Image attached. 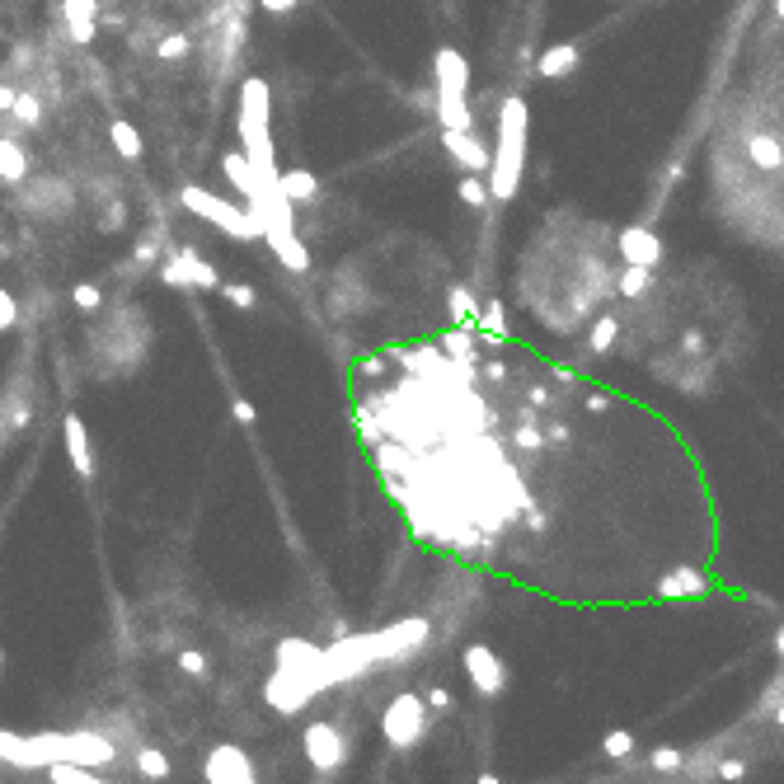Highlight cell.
I'll return each instance as SVG.
<instances>
[{"label":"cell","instance_id":"obj_1","mask_svg":"<svg viewBox=\"0 0 784 784\" xmlns=\"http://www.w3.org/2000/svg\"><path fill=\"white\" fill-rule=\"evenodd\" d=\"M526 127H531V108H526L522 94H508L498 104V141L489 151V202H512L517 188H522L526 174Z\"/></svg>","mask_w":784,"mask_h":784},{"label":"cell","instance_id":"obj_2","mask_svg":"<svg viewBox=\"0 0 784 784\" xmlns=\"http://www.w3.org/2000/svg\"><path fill=\"white\" fill-rule=\"evenodd\" d=\"M268 118H273V94L263 80H245L240 85V104H235V132H240V151L249 155V165L259 170L268 188H277V151L268 137Z\"/></svg>","mask_w":784,"mask_h":784},{"label":"cell","instance_id":"obj_3","mask_svg":"<svg viewBox=\"0 0 784 784\" xmlns=\"http://www.w3.org/2000/svg\"><path fill=\"white\" fill-rule=\"evenodd\" d=\"M179 202H184V212L202 216V221H212L216 231H226L231 240H240V245H254V240H263L259 216L249 212V207H235V202L216 198V193H207V188H198V184H188L184 193H179Z\"/></svg>","mask_w":784,"mask_h":784},{"label":"cell","instance_id":"obj_4","mask_svg":"<svg viewBox=\"0 0 784 784\" xmlns=\"http://www.w3.org/2000/svg\"><path fill=\"white\" fill-rule=\"evenodd\" d=\"M428 705H423V695L418 691H400L390 705L381 709V738L395 747V752H409V747H418V742L428 738Z\"/></svg>","mask_w":784,"mask_h":784},{"label":"cell","instance_id":"obj_5","mask_svg":"<svg viewBox=\"0 0 784 784\" xmlns=\"http://www.w3.org/2000/svg\"><path fill=\"white\" fill-rule=\"evenodd\" d=\"M371 639H376V667H385V662L400 667V662H414L423 653V644L432 639V620L428 615H404L390 630H371Z\"/></svg>","mask_w":784,"mask_h":784},{"label":"cell","instance_id":"obj_6","mask_svg":"<svg viewBox=\"0 0 784 784\" xmlns=\"http://www.w3.org/2000/svg\"><path fill=\"white\" fill-rule=\"evenodd\" d=\"M320 662H324V681H329V686L367 677L371 667H376V639H371V634H348L339 644L320 648Z\"/></svg>","mask_w":784,"mask_h":784},{"label":"cell","instance_id":"obj_7","mask_svg":"<svg viewBox=\"0 0 784 784\" xmlns=\"http://www.w3.org/2000/svg\"><path fill=\"white\" fill-rule=\"evenodd\" d=\"M301 752L320 775H339L348 766V756H353V742H348L339 723H306L301 728Z\"/></svg>","mask_w":784,"mask_h":784},{"label":"cell","instance_id":"obj_8","mask_svg":"<svg viewBox=\"0 0 784 784\" xmlns=\"http://www.w3.org/2000/svg\"><path fill=\"white\" fill-rule=\"evenodd\" d=\"M461 672H465V681H470V691H479L484 700L508 691V667H503V658H498L489 644H465Z\"/></svg>","mask_w":784,"mask_h":784},{"label":"cell","instance_id":"obj_9","mask_svg":"<svg viewBox=\"0 0 784 784\" xmlns=\"http://www.w3.org/2000/svg\"><path fill=\"white\" fill-rule=\"evenodd\" d=\"M62 761H76V766H113L118 761V742L108 738L104 728H94V723H85V728H66L62 733Z\"/></svg>","mask_w":784,"mask_h":784},{"label":"cell","instance_id":"obj_10","mask_svg":"<svg viewBox=\"0 0 784 784\" xmlns=\"http://www.w3.org/2000/svg\"><path fill=\"white\" fill-rule=\"evenodd\" d=\"M155 277H160L165 287H202V292H216V287H221L216 268L202 259L198 249H170V259L155 268Z\"/></svg>","mask_w":784,"mask_h":784},{"label":"cell","instance_id":"obj_11","mask_svg":"<svg viewBox=\"0 0 784 784\" xmlns=\"http://www.w3.org/2000/svg\"><path fill=\"white\" fill-rule=\"evenodd\" d=\"M202 780L207 784H254L259 780V770H254V761H249L245 747L216 742L212 752L202 756Z\"/></svg>","mask_w":784,"mask_h":784},{"label":"cell","instance_id":"obj_12","mask_svg":"<svg viewBox=\"0 0 784 784\" xmlns=\"http://www.w3.org/2000/svg\"><path fill=\"white\" fill-rule=\"evenodd\" d=\"M273 658H277V667L296 672V677L306 681L315 695L329 691V681H324V662H320V644H310V639H277Z\"/></svg>","mask_w":784,"mask_h":784},{"label":"cell","instance_id":"obj_13","mask_svg":"<svg viewBox=\"0 0 784 784\" xmlns=\"http://www.w3.org/2000/svg\"><path fill=\"white\" fill-rule=\"evenodd\" d=\"M315 700V691H310L306 681L296 677V672H287V667H273V677L263 681V705L277 709L282 719H292V714H301V709Z\"/></svg>","mask_w":784,"mask_h":784},{"label":"cell","instance_id":"obj_14","mask_svg":"<svg viewBox=\"0 0 784 784\" xmlns=\"http://www.w3.org/2000/svg\"><path fill=\"white\" fill-rule=\"evenodd\" d=\"M446 155L461 165V174H484L489 170V146L475 137V127H442Z\"/></svg>","mask_w":784,"mask_h":784},{"label":"cell","instance_id":"obj_15","mask_svg":"<svg viewBox=\"0 0 784 784\" xmlns=\"http://www.w3.org/2000/svg\"><path fill=\"white\" fill-rule=\"evenodd\" d=\"M615 254H620L625 263L658 268V263H662V240H658V231H653L648 221H639V226H625V231L615 235Z\"/></svg>","mask_w":784,"mask_h":784},{"label":"cell","instance_id":"obj_16","mask_svg":"<svg viewBox=\"0 0 784 784\" xmlns=\"http://www.w3.org/2000/svg\"><path fill=\"white\" fill-rule=\"evenodd\" d=\"M62 24L71 43L90 47L99 33V0H62Z\"/></svg>","mask_w":784,"mask_h":784},{"label":"cell","instance_id":"obj_17","mask_svg":"<svg viewBox=\"0 0 784 784\" xmlns=\"http://www.w3.org/2000/svg\"><path fill=\"white\" fill-rule=\"evenodd\" d=\"M62 437H66V456H71V465H76V475L80 479H94V442H90V428L80 423L76 414H66V423H62Z\"/></svg>","mask_w":784,"mask_h":784},{"label":"cell","instance_id":"obj_18","mask_svg":"<svg viewBox=\"0 0 784 784\" xmlns=\"http://www.w3.org/2000/svg\"><path fill=\"white\" fill-rule=\"evenodd\" d=\"M24 202H29V212H38V216H66L71 212V188H66L62 179H38Z\"/></svg>","mask_w":784,"mask_h":784},{"label":"cell","instance_id":"obj_19","mask_svg":"<svg viewBox=\"0 0 784 784\" xmlns=\"http://www.w3.org/2000/svg\"><path fill=\"white\" fill-rule=\"evenodd\" d=\"M578 66H583V52H578V43H554V47H545V52H540L536 76L540 80H569Z\"/></svg>","mask_w":784,"mask_h":784},{"label":"cell","instance_id":"obj_20","mask_svg":"<svg viewBox=\"0 0 784 784\" xmlns=\"http://www.w3.org/2000/svg\"><path fill=\"white\" fill-rule=\"evenodd\" d=\"M221 170H226V179H231V184L240 188L245 198H263V193H273V188L259 179V170L249 165L245 151H226V155H221Z\"/></svg>","mask_w":784,"mask_h":784},{"label":"cell","instance_id":"obj_21","mask_svg":"<svg viewBox=\"0 0 784 784\" xmlns=\"http://www.w3.org/2000/svg\"><path fill=\"white\" fill-rule=\"evenodd\" d=\"M705 587H709L705 573L691 569V564H681V569H672L667 578H658V587H653V592H658L662 601H681V597H700Z\"/></svg>","mask_w":784,"mask_h":784},{"label":"cell","instance_id":"obj_22","mask_svg":"<svg viewBox=\"0 0 784 784\" xmlns=\"http://www.w3.org/2000/svg\"><path fill=\"white\" fill-rule=\"evenodd\" d=\"M0 766H15V770H43L38 766V752H33L29 738H19L10 728H0Z\"/></svg>","mask_w":784,"mask_h":784},{"label":"cell","instance_id":"obj_23","mask_svg":"<svg viewBox=\"0 0 784 784\" xmlns=\"http://www.w3.org/2000/svg\"><path fill=\"white\" fill-rule=\"evenodd\" d=\"M747 155H752V165L761 174H780V165H784L780 137H775V132H752V137H747Z\"/></svg>","mask_w":784,"mask_h":784},{"label":"cell","instance_id":"obj_24","mask_svg":"<svg viewBox=\"0 0 784 784\" xmlns=\"http://www.w3.org/2000/svg\"><path fill=\"white\" fill-rule=\"evenodd\" d=\"M475 329L479 339L484 343H503L512 334V324H508V310H503V301H489V306H479V315H475Z\"/></svg>","mask_w":784,"mask_h":784},{"label":"cell","instance_id":"obj_25","mask_svg":"<svg viewBox=\"0 0 784 784\" xmlns=\"http://www.w3.org/2000/svg\"><path fill=\"white\" fill-rule=\"evenodd\" d=\"M442 353L456 362V367H475V329L470 324H456V329H446L442 334Z\"/></svg>","mask_w":784,"mask_h":784},{"label":"cell","instance_id":"obj_26","mask_svg":"<svg viewBox=\"0 0 784 784\" xmlns=\"http://www.w3.org/2000/svg\"><path fill=\"white\" fill-rule=\"evenodd\" d=\"M0 179L5 184H24L29 179V151L15 137H0Z\"/></svg>","mask_w":784,"mask_h":784},{"label":"cell","instance_id":"obj_27","mask_svg":"<svg viewBox=\"0 0 784 784\" xmlns=\"http://www.w3.org/2000/svg\"><path fill=\"white\" fill-rule=\"evenodd\" d=\"M277 193L287 202H315V193H320V179L310 170H282L277 174Z\"/></svg>","mask_w":784,"mask_h":784},{"label":"cell","instance_id":"obj_28","mask_svg":"<svg viewBox=\"0 0 784 784\" xmlns=\"http://www.w3.org/2000/svg\"><path fill=\"white\" fill-rule=\"evenodd\" d=\"M615 339H620V315H615V310H606V315H597V320H592V329H587V353H592V357H606L615 348Z\"/></svg>","mask_w":784,"mask_h":784},{"label":"cell","instance_id":"obj_29","mask_svg":"<svg viewBox=\"0 0 784 784\" xmlns=\"http://www.w3.org/2000/svg\"><path fill=\"white\" fill-rule=\"evenodd\" d=\"M653 282H658V277H653V268H644V263H625V268L615 273V292L634 301V296H648V292H653Z\"/></svg>","mask_w":784,"mask_h":784},{"label":"cell","instance_id":"obj_30","mask_svg":"<svg viewBox=\"0 0 784 784\" xmlns=\"http://www.w3.org/2000/svg\"><path fill=\"white\" fill-rule=\"evenodd\" d=\"M108 141H113V151L123 155L127 165H137L141 151H146V146H141V132H137L132 123H127V118H118V123H108Z\"/></svg>","mask_w":784,"mask_h":784},{"label":"cell","instance_id":"obj_31","mask_svg":"<svg viewBox=\"0 0 784 784\" xmlns=\"http://www.w3.org/2000/svg\"><path fill=\"white\" fill-rule=\"evenodd\" d=\"M10 123H19L24 132L43 127V104H38V94H33V90H19L15 94V104H10Z\"/></svg>","mask_w":784,"mask_h":784},{"label":"cell","instance_id":"obj_32","mask_svg":"<svg viewBox=\"0 0 784 784\" xmlns=\"http://www.w3.org/2000/svg\"><path fill=\"white\" fill-rule=\"evenodd\" d=\"M446 315H451V324H475V315H479L475 292L470 287H451L446 292Z\"/></svg>","mask_w":784,"mask_h":784},{"label":"cell","instance_id":"obj_33","mask_svg":"<svg viewBox=\"0 0 784 784\" xmlns=\"http://www.w3.org/2000/svg\"><path fill=\"white\" fill-rule=\"evenodd\" d=\"M43 775L52 784H94L99 780V770L76 766V761H52V766H43Z\"/></svg>","mask_w":784,"mask_h":784},{"label":"cell","instance_id":"obj_34","mask_svg":"<svg viewBox=\"0 0 784 784\" xmlns=\"http://www.w3.org/2000/svg\"><path fill=\"white\" fill-rule=\"evenodd\" d=\"M137 770L146 775V780H170V756L155 752V747H137Z\"/></svg>","mask_w":784,"mask_h":784},{"label":"cell","instance_id":"obj_35","mask_svg":"<svg viewBox=\"0 0 784 784\" xmlns=\"http://www.w3.org/2000/svg\"><path fill=\"white\" fill-rule=\"evenodd\" d=\"M681 761H686L681 747H653V756H648L644 766L653 770V775H681Z\"/></svg>","mask_w":784,"mask_h":784},{"label":"cell","instance_id":"obj_36","mask_svg":"<svg viewBox=\"0 0 784 784\" xmlns=\"http://www.w3.org/2000/svg\"><path fill=\"white\" fill-rule=\"evenodd\" d=\"M512 442L522 446V451H540V446H545V432H540V423L531 418V409H522V418H517V432H512Z\"/></svg>","mask_w":784,"mask_h":784},{"label":"cell","instance_id":"obj_37","mask_svg":"<svg viewBox=\"0 0 784 784\" xmlns=\"http://www.w3.org/2000/svg\"><path fill=\"white\" fill-rule=\"evenodd\" d=\"M461 202L465 207H489V184H484V174H461Z\"/></svg>","mask_w":784,"mask_h":784},{"label":"cell","instance_id":"obj_38","mask_svg":"<svg viewBox=\"0 0 784 784\" xmlns=\"http://www.w3.org/2000/svg\"><path fill=\"white\" fill-rule=\"evenodd\" d=\"M601 752L611 756V761H625V756L634 752V733H630V728H611L606 742H601Z\"/></svg>","mask_w":784,"mask_h":784},{"label":"cell","instance_id":"obj_39","mask_svg":"<svg viewBox=\"0 0 784 784\" xmlns=\"http://www.w3.org/2000/svg\"><path fill=\"white\" fill-rule=\"evenodd\" d=\"M188 52H193V43H188L184 33H170V38L155 43V57H160V62H184Z\"/></svg>","mask_w":784,"mask_h":784},{"label":"cell","instance_id":"obj_40","mask_svg":"<svg viewBox=\"0 0 784 784\" xmlns=\"http://www.w3.org/2000/svg\"><path fill=\"white\" fill-rule=\"evenodd\" d=\"M221 292H226V301H231L235 310H254V306H259V292H254L249 282H226Z\"/></svg>","mask_w":784,"mask_h":784},{"label":"cell","instance_id":"obj_41","mask_svg":"<svg viewBox=\"0 0 784 784\" xmlns=\"http://www.w3.org/2000/svg\"><path fill=\"white\" fill-rule=\"evenodd\" d=\"M742 775H747L742 756H714V780H742Z\"/></svg>","mask_w":784,"mask_h":784},{"label":"cell","instance_id":"obj_42","mask_svg":"<svg viewBox=\"0 0 784 784\" xmlns=\"http://www.w3.org/2000/svg\"><path fill=\"white\" fill-rule=\"evenodd\" d=\"M179 667H184L188 677H207V672H212L207 653H198V648H184V653H179Z\"/></svg>","mask_w":784,"mask_h":784},{"label":"cell","instance_id":"obj_43","mask_svg":"<svg viewBox=\"0 0 784 784\" xmlns=\"http://www.w3.org/2000/svg\"><path fill=\"white\" fill-rule=\"evenodd\" d=\"M756 714H770V723H780V677H775L766 691H761V705H756Z\"/></svg>","mask_w":784,"mask_h":784},{"label":"cell","instance_id":"obj_44","mask_svg":"<svg viewBox=\"0 0 784 784\" xmlns=\"http://www.w3.org/2000/svg\"><path fill=\"white\" fill-rule=\"evenodd\" d=\"M71 301H76V306L85 310V315H90V310H99V301H104V292H99L94 282H80L76 292H71Z\"/></svg>","mask_w":784,"mask_h":784},{"label":"cell","instance_id":"obj_45","mask_svg":"<svg viewBox=\"0 0 784 784\" xmlns=\"http://www.w3.org/2000/svg\"><path fill=\"white\" fill-rule=\"evenodd\" d=\"M15 320H19V301L0 287V329H15Z\"/></svg>","mask_w":784,"mask_h":784},{"label":"cell","instance_id":"obj_46","mask_svg":"<svg viewBox=\"0 0 784 784\" xmlns=\"http://www.w3.org/2000/svg\"><path fill=\"white\" fill-rule=\"evenodd\" d=\"M296 5H301V0H259L263 15H292Z\"/></svg>","mask_w":784,"mask_h":784},{"label":"cell","instance_id":"obj_47","mask_svg":"<svg viewBox=\"0 0 784 784\" xmlns=\"http://www.w3.org/2000/svg\"><path fill=\"white\" fill-rule=\"evenodd\" d=\"M231 418H235V423H254L259 414H254V404H249V400H240V395H235V400H231Z\"/></svg>","mask_w":784,"mask_h":784},{"label":"cell","instance_id":"obj_48","mask_svg":"<svg viewBox=\"0 0 784 784\" xmlns=\"http://www.w3.org/2000/svg\"><path fill=\"white\" fill-rule=\"evenodd\" d=\"M522 517H526V526H531V531H545V512H540V508H531V503H526Z\"/></svg>","mask_w":784,"mask_h":784},{"label":"cell","instance_id":"obj_49","mask_svg":"<svg viewBox=\"0 0 784 784\" xmlns=\"http://www.w3.org/2000/svg\"><path fill=\"white\" fill-rule=\"evenodd\" d=\"M428 705L432 709H451V695H446L442 686H428Z\"/></svg>","mask_w":784,"mask_h":784},{"label":"cell","instance_id":"obj_50","mask_svg":"<svg viewBox=\"0 0 784 784\" xmlns=\"http://www.w3.org/2000/svg\"><path fill=\"white\" fill-rule=\"evenodd\" d=\"M19 85H0V113H10V104H15Z\"/></svg>","mask_w":784,"mask_h":784},{"label":"cell","instance_id":"obj_51","mask_svg":"<svg viewBox=\"0 0 784 784\" xmlns=\"http://www.w3.org/2000/svg\"><path fill=\"white\" fill-rule=\"evenodd\" d=\"M484 376H489V381H508V367H503V362H484Z\"/></svg>","mask_w":784,"mask_h":784},{"label":"cell","instance_id":"obj_52","mask_svg":"<svg viewBox=\"0 0 784 784\" xmlns=\"http://www.w3.org/2000/svg\"><path fill=\"white\" fill-rule=\"evenodd\" d=\"M550 400H554V395H550V385H531V404H540V409H545Z\"/></svg>","mask_w":784,"mask_h":784},{"label":"cell","instance_id":"obj_53","mask_svg":"<svg viewBox=\"0 0 784 784\" xmlns=\"http://www.w3.org/2000/svg\"><path fill=\"white\" fill-rule=\"evenodd\" d=\"M606 404H611L606 395H587V409H592V414H606Z\"/></svg>","mask_w":784,"mask_h":784},{"label":"cell","instance_id":"obj_54","mask_svg":"<svg viewBox=\"0 0 784 784\" xmlns=\"http://www.w3.org/2000/svg\"><path fill=\"white\" fill-rule=\"evenodd\" d=\"M362 371H367V376H381L385 362H381V357H367V362H362Z\"/></svg>","mask_w":784,"mask_h":784}]
</instances>
